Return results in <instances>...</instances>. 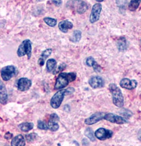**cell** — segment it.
I'll return each instance as SVG.
<instances>
[{"mask_svg":"<svg viewBox=\"0 0 141 146\" xmlns=\"http://www.w3.org/2000/svg\"><path fill=\"white\" fill-rule=\"evenodd\" d=\"M76 77V72H61L56 80L54 88L55 90H62L66 88L70 82H74Z\"/></svg>","mask_w":141,"mask_h":146,"instance_id":"cell-1","label":"cell"},{"mask_svg":"<svg viewBox=\"0 0 141 146\" xmlns=\"http://www.w3.org/2000/svg\"><path fill=\"white\" fill-rule=\"evenodd\" d=\"M74 88H69L66 90H59L55 94H54L50 100V105L54 109H57L62 103L64 97L66 95L72 94L74 92Z\"/></svg>","mask_w":141,"mask_h":146,"instance_id":"cell-2","label":"cell"},{"mask_svg":"<svg viewBox=\"0 0 141 146\" xmlns=\"http://www.w3.org/2000/svg\"><path fill=\"white\" fill-rule=\"evenodd\" d=\"M109 89L112 95L113 104L118 108H122L124 106V100L121 90L115 84H111Z\"/></svg>","mask_w":141,"mask_h":146,"instance_id":"cell-3","label":"cell"},{"mask_svg":"<svg viewBox=\"0 0 141 146\" xmlns=\"http://www.w3.org/2000/svg\"><path fill=\"white\" fill-rule=\"evenodd\" d=\"M67 7L79 15L85 13L88 8L87 3L83 0H70L67 2Z\"/></svg>","mask_w":141,"mask_h":146,"instance_id":"cell-4","label":"cell"},{"mask_svg":"<svg viewBox=\"0 0 141 146\" xmlns=\"http://www.w3.org/2000/svg\"><path fill=\"white\" fill-rule=\"evenodd\" d=\"M32 54V42L29 39L24 40L19 46L17 50V55L18 57H23L27 55L29 59Z\"/></svg>","mask_w":141,"mask_h":146,"instance_id":"cell-5","label":"cell"},{"mask_svg":"<svg viewBox=\"0 0 141 146\" xmlns=\"http://www.w3.org/2000/svg\"><path fill=\"white\" fill-rule=\"evenodd\" d=\"M16 69L13 65H7L1 68V76L4 81H9L15 76Z\"/></svg>","mask_w":141,"mask_h":146,"instance_id":"cell-6","label":"cell"},{"mask_svg":"<svg viewBox=\"0 0 141 146\" xmlns=\"http://www.w3.org/2000/svg\"><path fill=\"white\" fill-rule=\"evenodd\" d=\"M102 10V5L101 3H95L93 5L92 8V11H91L90 15V22L92 24L98 21L99 19L100 14H101Z\"/></svg>","mask_w":141,"mask_h":146,"instance_id":"cell-7","label":"cell"},{"mask_svg":"<svg viewBox=\"0 0 141 146\" xmlns=\"http://www.w3.org/2000/svg\"><path fill=\"white\" fill-rule=\"evenodd\" d=\"M95 136L99 140H105L111 138L113 136V132L111 130L105 129V128H99L94 132Z\"/></svg>","mask_w":141,"mask_h":146,"instance_id":"cell-8","label":"cell"},{"mask_svg":"<svg viewBox=\"0 0 141 146\" xmlns=\"http://www.w3.org/2000/svg\"><path fill=\"white\" fill-rule=\"evenodd\" d=\"M104 119L112 123H115V124L118 125L126 124V123H127V121L125 118L121 117V116L120 115H115V114L112 113H105V115L104 117Z\"/></svg>","mask_w":141,"mask_h":146,"instance_id":"cell-9","label":"cell"},{"mask_svg":"<svg viewBox=\"0 0 141 146\" xmlns=\"http://www.w3.org/2000/svg\"><path fill=\"white\" fill-rule=\"evenodd\" d=\"M105 115V113L104 112H96L92 114L89 117L86 118L85 120V123L87 125H94L102 119H104Z\"/></svg>","mask_w":141,"mask_h":146,"instance_id":"cell-10","label":"cell"},{"mask_svg":"<svg viewBox=\"0 0 141 146\" xmlns=\"http://www.w3.org/2000/svg\"><path fill=\"white\" fill-rule=\"evenodd\" d=\"M59 121V117L57 113H51L49 116V119L47 123L48 130L51 131H57L59 129V125L58 121Z\"/></svg>","mask_w":141,"mask_h":146,"instance_id":"cell-11","label":"cell"},{"mask_svg":"<svg viewBox=\"0 0 141 146\" xmlns=\"http://www.w3.org/2000/svg\"><path fill=\"white\" fill-rule=\"evenodd\" d=\"M138 85V82L135 80H129V78H125L121 80L120 82V86L121 88L126 90H132L136 88Z\"/></svg>","mask_w":141,"mask_h":146,"instance_id":"cell-12","label":"cell"},{"mask_svg":"<svg viewBox=\"0 0 141 146\" xmlns=\"http://www.w3.org/2000/svg\"><path fill=\"white\" fill-rule=\"evenodd\" d=\"M88 84L93 89L101 88L104 86L105 82L103 79L99 76H94L91 77L88 80Z\"/></svg>","mask_w":141,"mask_h":146,"instance_id":"cell-13","label":"cell"},{"mask_svg":"<svg viewBox=\"0 0 141 146\" xmlns=\"http://www.w3.org/2000/svg\"><path fill=\"white\" fill-rule=\"evenodd\" d=\"M32 85V82L27 78H21L18 80L17 87L18 90L21 91H26L29 90Z\"/></svg>","mask_w":141,"mask_h":146,"instance_id":"cell-14","label":"cell"},{"mask_svg":"<svg viewBox=\"0 0 141 146\" xmlns=\"http://www.w3.org/2000/svg\"><path fill=\"white\" fill-rule=\"evenodd\" d=\"M85 63L88 67H92L95 72H100L101 71V67H100V65H98V63L95 61V59L92 57H88L85 60Z\"/></svg>","mask_w":141,"mask_h":146,"instance_id":"cell-15","label":"cell"},{"mask_svg":"<svg viewBox=\"0 0 141 146\" xmlns=\"http://www.w3.org/2000/svg\"><path fill=\"white\" fill-rule=\"evenodd\" d=\"M73 26L72 23L68 20H63L59 23V29L63 33H67L69 29H72Z\"/></svg>","mask_w":141,"mask_h":146,"instance_id":"cell-16","label":"cell"},{"mask_svg":"<svg viewBox=\"0 0 141 146\" xmlns=\"http://www.w3.org/2000/svg\"><path fill=\"white\" fill-rule=\"evenodd\" d=\"M11 145L12 146H24L26 144L24 137L22 134H18V135L14 137L11 141Z\"/></svg>","mask_w":141,"mask_h":146,"instance_id":"cell-17","label":"cell"},{"mask_svg":"<svg viewBox=\"0 0 141 146\" xmlns=\"http://www.w3.org/2000/svg\"><path fill=\"white\" fill-rule=\"evenodd\" d=\"M51 52H52V50L50 48H47L44 50V51L42 52V54H41L40 58L38 60V65L41 66V67L44 65L45 59H46L50 56V55L51 54Z\"/></svg>","mask_w":141,"mask_h":146,"instance_id":"cell-18","label":"cell"},{"mask_svg":"<svg viewBox=\"0 0 141 146\" xmlns=\"http://www.w3.org/2000/svg\"><path fill=\"white\" fill-rule=\"evenodd\" d=\"M8 100V94L5 85L1 82V87H0V101L1 104H5Z\"/></svg>","mask_w":141,"mask_h":146,"instance_id":"cell-19","label":"cell"},{"mask_svg":"<svg viewBox=\"0 0 141 146\" xmlns=\"http://www.w3.org/2000/svg\"><path fill=\"white\" fill-rule=\"evenodd\" d=\"M117 48L120 52H124L127 49V40L124 36H121L118 40Z\"/></svg>","mask_w":141,"mask_h":146,"instance_id":"cell-20","label":"cell"},{"mask_svg":"<svg viewBox=\"0 0 141 146\" xmlns=\"http://www.w3.org/2000/svg\"><path fill=\"white\" fill-rule=\"evenodd\" d=\"M34 127V124L33 123H29V122H25L20 123V124L18 125V128H19L20 131L22 132H27L29 131H31L33 129Z\"/></svg>","mask_w":141,"mask_h":146,"instance_id":"cell-21","label":"cell"},{"mask_svg":"<svg viewBox=\"0 0 141 146\" xmlns=\"http://www.w3.org/2000/svg\"><path fill=\"white\" fill-rule=\"evenodd\" d=\"M57 66V61L54 59H49L46 62V70L48 72H53Z\"/></svg>","mask_w":141,"mask_h":146,"instance_id":"cell-22","label":"cell"},{"mask_svg":"<svg viewBox=\"0 0 141 146\" xmlns=\"http://www.w3.org/2000/svg\"><path fill=\"white\" fill-rule=\"evenodd\" d=\"M81 35L82 33L80 30H75L72 36L70 38V40L72 42H78L81 40Z\"/></svg>","mask_w":141,"mask_h":146,"instance_id":"cell-23","label":"cell"},{"mask_svg":"<svg viewBox=\"0 0 141 146\" xmlns=\"http://www.w3.org/2000/svg\"><path fill=\"white\" fill-rule=\"evenodd\" d=\"M141 0H131L128 5V9L131 11H135L138 8Z\"/></svg>","mask_w":141,"mask_h":146,"instance_id":"cell-24","label":"cell"},{"mask_svg":"<svg viewBox=\"0 0 141 146\" xmlns=\"http://www.w3.org/2000/svg\"><path fill=\"white\" fill-rule=\"evenodd\" d=\"M85 134L88 138H89V140L90 141H94L96 140L95 134H94V132H93L92 129H91V128H90V127L86 128L85 131Z\"/></svg>","mask_w":141,"mask_h":146,"instance_id":"cell-25","label":"cell"},{"mask_svg":"<svg viewBox=\"0 0 141 146\" xmlns=\"http://www.w3.org/2000/svg\"><path fill=\"white\" fill-rule=\"evenodd\" d=\"M44 21L46 24L47 26L50 27H53L56 26L57 24V20L53 18H49V17H45L44 18Z\"/></svg>","mask_w":141,"mask_h":146,"instance_id":"cell-26","label":"cell"},{"mask_svg":"<svg viewBox=\"0 0 141 146\" xmlns=\"http://www.w3.org/2000/svg\"><path fill=\"white\" fill-rule=\"evenodd\" d=\"M37 127L38 129L40 130H44V131H47L48 130V127H47V123H45L44 121L41 120H38L37 122Z\"/></svg>","mask_w":141,"mask_h":146,"instance_id":"cell-27","label":"cell"},{"mask_svg":"<svg viewBox=\"0 0 141 146\" xmlns=\"http://www.w3.org/2000/svg\"><path fill=\"white\" fill-rule=\"evenodd\" d=\"M37 134L36 133H30L29 134H26V139L28 142H30V141L36 140V138H37Z\"/></svg>","mask_w":141,"mask_h":146,"instance_id":"cell-28","label":"cell"},{"mask_svg":"<svg viewBox=\"0 0 141 146\" xmlns=\"http://www.w3.org/2000/svg\"><path fill=\"white\" fill-rule=\"evenodd\" d=\"M67 67V65H65V63H62L61 65L58 66L57 68H55V69L53 70V74H57V73H59L60 72L62 71L63 70L65 69V68Z\"/></svg>","mask_w":141,"mask_h":146,"instance_id":"cell-29","label":"cell"},{"mask_svg":"<svg viewBox=\"0 0 141 146\" xmlns=\"http://www.w3.org/2000/svg\"><path fill=\"white\" fill-rule=\"evenodd\" d=\"M127 0H116V3L120 8H124L126 5Z\"/></svg>","mask_w":141,"mask_h":146,"instance_id":"cell-30","label":"cell"},{"mask_svg":"<svg viewBox=\"0 0 141 146\" xmlns=\"http://www.w3.org/2000/svg\"><path fill=\"white\" fill-rule=\"evenodd\" d=\"M13 134L11 133L10 132H6L4 136V138L6 139V140H10L11 138H13Z\"/></svg>","mask_w":141,"mask_h":146,"instance_id":"cell-31","label":"cell"},{"mask_svg":"<svg viewBox=\"0 0 141 146\" xmlns=\"http://www.w3.org/2000/svg\"><path fill=\"white\" fill-rule=\"evenodd\" d=\"M121 113H123V114H125V116H131L132 115V113L131 111L127 110L126 109L123 110V111H121Z\"/></svg>","mask_w":141,"mask_h":146,"instance_id":"cell-32","label":"cell"},{"mask_svg":"<svg viewBox=\"0 0 141 146\" xmlns=\"http://www.w3.org/2000/svg\"><path fill=\"white\" fill-rule=\"evenodd\" d=\"M51 1L52 3L55 5L57 7L60 6L61 3H62V1H61V0H51Z\"/></svg>","mask_w":141,"mask_h":146,"instance_id":"cell-33","label":"cell"},{"mask_svg":"<svg viewBox=\"0 0 141 146\" xmlns=\"http://www.w3.org/2000/svg\"><path fill=\"white\" fill-rule=\"evenodd\" d=\"M82 142H83V145H84L89 144V142L88 141V140H86V138L83 139V141H82Z\"/></svg>","mask_w":141,"mask_h":146,"instance_id":"cell-34","label":"cell"},{"mask_svg":"<svg viewBox=\"0 0 141 146\" xmlns=\"http://www.w3.org/2000/svg\"><path fill=\"white\" fill-rule=\"evenodd\" d=\"M138 139L141 141V130L138 132Z\"/></svg>","mask_w":141,"mask_h":146,"instance_id":"cell-35","label":"cell"},{"mask_svg":"<svg viewBox=\"0 0 141 146\" xmlns=\"http://www.w3.org/2000/svg\"><path fill=\"white\" fill-rule=\"evenodd\" d=\"M96 1H98V2H99V3H100V2H102V1H103L104 0H96Z\"/></svg>","mask_w":141,"mask_h":146,"instance_id":"cell-36","label":"cell"},{"mask_svg":"<svg viewBox=\"0 0 141 146\" xmlns=\"http://www.w3.org/2000/svg\"><path fill=\"white\" fill-rule=\"evenodd\" d=\"M140 40H141V38H140Z\"/></svg>","mask_w":141,"mask_h":146,"instance_id":"cell-37","label":"cell"}]
</instances>
